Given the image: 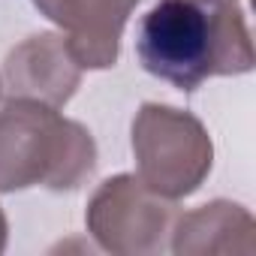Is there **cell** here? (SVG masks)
Segmentation results:
<instances>
[{
    "instance_id": "1",
    "label": "cell",
    "mask_w": 256,
    "mask_h": 256,
    "mask_svg": "<svg viewBox=\"0 0 256 256\" xmlns=\"http://www.w3.org/2000/svg\"><path fill=\"white\" fill-rule=\"evenodd\" d=\"M136 54L145 72L187 94L214 76L253 70L250 28L238 0H160L139 22Z\"/></svg>"
},
{
    "instance_id": "2",
    "label": "cell",
    "mask_w": 256,
    "mask_h": 256,
    "mask_svg": "<svg viewBox=\"0 0 256 256\" xmlns=\"http://www.w3.org/2000/svg\"><path fill=\"white\" fill-rule=\"evenodd\" d=\"M96 166L90 130L54 106L12 96L0 108V193L28 187L76 190Z\"/></svg>"
},
{
    "instance_id": "3",
    "label": "cell",
    "mask_w": 256,
    "mask_h": 256,
    "mask_svg": "<svg viewBox=\"0 0 256 256\" xmlns=\"http://www.w3.org/2000/svg\"><path fill=\"white\" fill-rule=\"evenodd\" d=\"M136 175L166 199H184L202 187L214 166L205 124L175 106L145 102L133 118Z\"/></svg>"
},
{
    "instance_id": "4",
    "label": "cell",
    "mask_w": 256,
    "mask_h": 256,
    "mask_svg": "<svg viewBox=\"0 0 256 256\" xmlns=\"http://www.w3.org/2000/svg\"><path fill=\"white\" fill-rule=\"evenodd\" d=\"M178 220L175 199L154 193L139 175H114L96 187L84 223L94 241L120 256L160 253Z\"/></svg>"
},
{
    "instance_id": "5",
    "label": "cell",
    "mask_w": 256,
    "mask_h": 256,
    "mask_svg": "<svg viewBox=\"0 0 256 256\" xmlns=\"http://www.w3.org/2000/svg\"><path fill=\"white\" fill-rule=\"evenodd\" d=\"M139 0H34V6L64 30V40L82 70H108L118 64L120 36Z\"/></svg>"
},
{
    "instance_id": "6",
    "label": "cell",
    "mask_w": 256,
    "mask_h": 256,
    "mask_svg": "<svg viewBox=\"0 0 256 256\" xmlns=\"http://www.w3.org/2000/svg\"><path fill=\"white\" fill-rule=\"evenodd\" d=\"M4 82L12 96L66 106L82 84V66L72 58L64 34H36L16 46L4 64Z\"/></svg>"
},
{
    "instance_id": "7",
    "label": "cell",
    "mask_w": 256,
    "mask_h": 256,
    "mask_svg": "<svg viewBox=\"0 0 256 256\" xmlns=\"http://www.w3.org/2000/svg\"><path fill=\"white\" fill-rule=\"evenodd\" d=\"M256 223L253 214L226 199H214L199 205L196 211L178 214L172 226V253L193 256V253H253L256 250Z\"/></svg>"
},
{
    "instance_id": "8",
    "label": "cell",
    "mask_w": 256,
    "mask_h": 256,
    "mask_svg": "<svg viewBox=\"0 0 256 256\" xmlns=\"http://www.w3.org/2000/svg\"><path fill=\"white\" fill-rule=\"evenodd\" d=\"M6 232H10V226H6V214H4V208H0V253L6 250Z\"/></svg>"
},
{
    "instance_id": "9",
    "label": "cell",
    "mask_w": 256,
    "mask_h": 256,
    "mask_svg": "<svg viewBox=\"0 0 256 256\" xmlns=\"http://www.w3.org/2000/svg\"><path fill=\"white\" fill-rule=\"evenodd\" d=\"M193 4H220V0H193Z\"/></svg>"
},
{
    "instance_id": "10",
    "label": "cell",
    "mask_w": 256,
    "mask_h": 256,
    "mask_svg": "<svg viewBox=\"0 0 256 256\" xmlns=\"http://www.w3.org/2000/svg\"><path fill=\"white\" fill-rule=\"evenodd\" d=\"M0 90H4V78H0Z\"/></svg>"
}]
</instances>
